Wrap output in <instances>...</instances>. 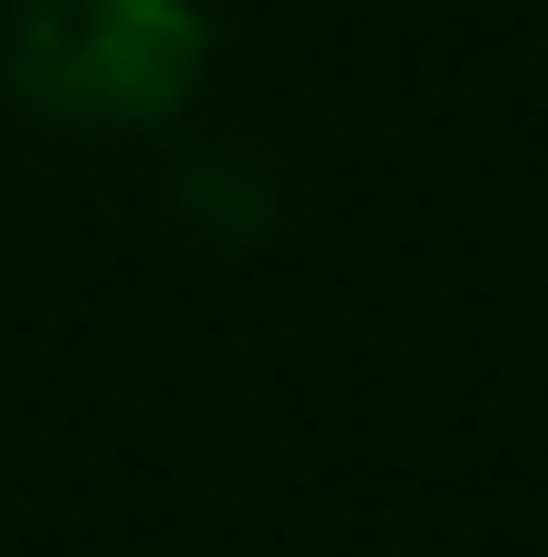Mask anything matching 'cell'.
I'll return each mask as SVG.
<instances>
[{"label": "cell", "mask_w": 548, "mask_h": 557, "mask_svg": "<svg viewBox=\"0 0 548 557\" xmlns=\"http://www.w3.org/2000/svg\"><path fill=\"white\" fill-rule=\"evenodd\" d=\"M216 69L206 0H10L0 10V88L69 137L167 127Z\"/></svg>", "instance_id": "6da1fadb"}]
</instances>
